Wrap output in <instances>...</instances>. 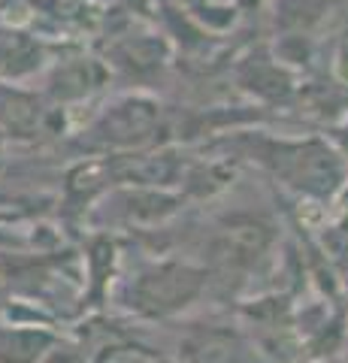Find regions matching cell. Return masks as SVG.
<instances>
[{"label": "cell", "mask_w": 348, "mask_h": 363, "mask_svg": "<svg viewBox=\"0 0 348 363\" xmlns=\"http://www.w3.org/2000/svg\"><path fill=\"white\" fill-rule=\"evenodd\" d=\"M155 128H161V106L142 97H128L100 116L91 136L103 143V149H130L152 140Z\"/></svg>", "instance_id": "277c9868"}, {"label": "cell", "mask_w": 348, "mask_h": 363, "mask_svg": "<svg viewBox=\"0 0 348 363\" xmlns=\"http://www.w3.org/2000/svg\"><path fill=\"white\" fill-rule=\"evenodd\" d=\"M276 242V227L264 218H228L209 242V264L218 276L252 272Z\"/></svg>", "instance_id": "3957f363"}, {"label": "cell", "mask_w": 348, "mask_h": 363, "mask_svg": "<svg viewBox=\"0 0 348 363\" xmlns=\"http://www.w3.org/2000/svg\"><path fill=\"white\" fill-rule=\"evenodd\" d=\"M209 285V269L191 260H158L130 285V309L149 321H164L194 306Z\"/></svg>", "instance_id": "7a4b0ae2"}, {"label": "cell", "mask_w": 348, "mask_h": 363, "mask_svg": "<svg viewBox=\"0 0 348 363\" xmlns=\"http://www.w3.org/2000/svg\"><path fill=\"white\" fill-rule=\"evenodd\" d=\"M254 345L228 324H191L179 339L185 363H249Z\"/></svg>", "instance_id": "5b68a950"}, {"label": "cell", "mask_w": 348, "mask_h": 363, "mask_svg": "<svg viewBox=\"0 0 348 363\" xmlns=\"http://www.w3.org/2000/svg\"><path fill=\"white\" fill-rule=\"evenodd\" d=\"M257 164L279 176L297 194L330 200L345 185V164L333 145L321 140H266V136H240Z\"/></svg>", "instance_id": "6da1fadb"}, {"label": "cell", "mask_w": 348, "mask_h": 363, "mask_svg": "<svg viewBox=\"0 0 348 363\" xmlns=\"http://www.w3.org/2000/svg\"><path fill=\"white\" fill-rule=\"evenodd\" d=\"M33 67H40V43L16 30H0V76H25Z\"/></svg>", "instance_id": "8992f818"}, {"label": "cell", "mask_w": 348, "mask_h": 363, "mask_svg": "<svg viewBox=\"0 0 348 363\" xmlns=\"http://www.w3.org/2000/svg\"><path fill=\"white\" fill-rule=\"evenodd\" d=\"M0 161H4V140H0Z\"/></svg>", "instance_id": "52a82bcc"}]
</instances>
